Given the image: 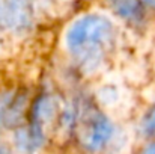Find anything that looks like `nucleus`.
I'll use <instances>...</instances> for the list:
<instances>
[{
    "label": "nucleus",
    "mask_w": 155,
    "mask_h": 154,
    "mask_svg": "<svg viewBox=\"0 0 155 154\" xmlns=\"http://www.w3.org/2000/svg\"><path fill=\"white\" fill-rule=\"evenodd\" d=\"M113 39L110 20L98 14H87L71 24L65 43L71 56L86 70H94L104 57Z\"/></svg>",
    "instance_id": "obj_1"
},
{
    "label": "nucleus",
    "mask_w": 155,
    "mask_h": 154,
    "mask_svg": "<svg viewBox=\"0 0 155 154\" xmlns=\"http://www.w3.org/2000/svg\"><path fill=\"white\" fill-rule=\"evenodd\" d=\"M111 135H113V127L103 113L92 112L84 118L81 127V141L84 147L89 148L91 151L101 150L110 141Z\"/></svg>",
    "instance_id": "obj_2"
},
{
    "label": "nucleus",
    "mask_w": 155,
    "mask_h": 154,
    "mask_svg": "<svg viewBox=\"0 0 155 154\" xmlns=\"http://www.w3.org/2000/svg\"><path fill=\"white\" fill-rule=\"evenodd\" d=\"M145 130H146L149 135H154L155 133V109L149 113V116H148L146 121H145Z\"/></svg>",
    "instance_id": "obj_3"
},
{
    "label": "nucleus",
    "mask_w": 155,
    "mask_h": 154,
    "mask_svg": "<svg viewBox=\"0 0 155 154\" xmlns=\"http://www.w3.org/2000/svg\"><path fill=\"white\" fill-rule=\"evenodd\" d=\"M8 106H9V98H8V100L5 98L3 101L0 103V122H2V119H3V115H5V112H6Z\"/></svg>",
    "instance_id": "obj_4"
},
{
    "label": "nucleus",
    "mask_w": 155,
    "mask_h": 154,
    "mask_svg": "<svg viewBox=\"0 0 155 154\" xmlns=\"http://www.w3.org/2000/svg\"><path fill=\"white\" fill-rule=\"evenodd\" d=\"M143 154H155V144H152V145H149L148 148H146V151Z\"/></svg>",
    "instance_id": "obj_5"
},
{
    "label": "nucleus",
    "mask_w": 155,
    "mask_h": 154,
    "mask_svg": "<svg viewBox=\"0 0 155 154\" xmlns=\"http://www.w3.org/2000/svg\"><path fill=\"white\" fill-rule=\"evenodd\" d=\"M145 3H148L149 6H152V8H155V0H143Z\"/></svg>",
    "instance_id": "obj_6"
},
{
    "label": "nucleus",
    "mask_w": 155,
    "mask_h": 154,
    "mask_svg": "<svg viewBox=\"0 0 155 154\" xmlns=\"http://www.w3.org/2000/svg\"><path fill=\"white\" fill-rule=\"evenodd\" d=\"M0 154H8V151H6L5 148H2V147H0Z\"/></svg>",
    "instance_id": "obj_7"
}]
</instances>
